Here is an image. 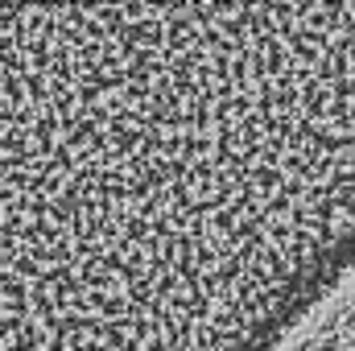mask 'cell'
I'll list each match as a JSON object with an SVG mask.
<instances>
[{
    "mask_svg": "<svg viewBox=\"0 0 355 351\" xmlns=\"http://www.w3.org/2000/svg\"><path fill=\"white\" fill-rule=\"evenodd\" d=\"M289 351H355V281L327 302V310L293 339Z\"/></svg>",
    "mask_w": 355,
    "mask_h": 351,
    "instance_id": "1",
    "label": "cell"
}]
</instances>
